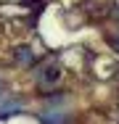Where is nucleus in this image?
<instances>
[{"instance_id":"f257e3e1","label":"nucleus","mask_w":119,"mask_h":124,"mask_svg":"<svg viewBox=\"0 0 119 124\" xmlns=\"http://www.w3.org/2000/svg\"><path fill=\"white\" fill-rule=\"evenodd\" d=\"M61 106H64V98H50L48 111L40 116L42 124H69V116H66V111H61Z\"/></svg>"},{"instance_id":"f03ea898","label":"nucleus","mask_w":119,"mask_h":124,"mask_svg":"<svg viewBox=\"0 0 119 124\" xmlns=\"http://www.w3.org/2000/svg\"><path fill=\"white\" fill-rule=\"evenodd\" d=\"M56 82H58V66L48 63L45 69L40 71V87H53Z\"/></svg>"},{"instance_id":"7ed1b4c3","label":"nucleus","mask_w":119,"mask_h":124,"mask_svg":"<svg viewBox=\"0 0 119 124\" xmlns=\"http://www.w3.org/2000/svg\"><path fill=\"white\" fill-rule=\"evenodd\" d=\"M21 108H24V103L19 98H0V119L8 116V114H16Z\"/></svg>"},{"instance_id":"20e7f679","label":"nucleus","mask_w":119,"mask_h":124,"mask_svg":"<svg viewBox=\"0 0 119 124\" xmlns=\"http://www.w3.org/2000/svg\"><path fill=\"white\" fill-rule=\"evenodd\" d=\"M16 61L21 63V66H32L34 63V53H32V48H16Z\"/></svg>"},{"instance_id":"39448f33","label":"nucleus","mask_w":119,"mask_h":124,"mask_svg":"<svg viewBox=\"0 0 119 124\" xmlns=\"http://www.w3.org/2000/svg\"><path fill=\"white\" fill-rule=\"evenodd\" d=\"M114 45H117V48H119V37H117V40H114Z\"/></svg>"},{"instance_id":"423d86ee","label":"nucleus","mask_w":119,"mask_h":124,"mask_svg":"<svg viewBox=\"0 0 119 124\" xmlns=\"http://www.w3.org/2000/svg\"><path fill=\"white\" fill-rule=\"evenodd\" d=\"M26 3H37V0H26Z\"/></svg>"},{"instance_id":"0eeeda50","label":"nucleus","mask_w":119,"mask_h":124,"mask_svg":"<svg viewBox=\"0 0 119 124\" xmlns=\"http://www.w3.org/2000/svg\"><path fill=\"white\" fill-rule=\"evenodd\" d=\"M0 93H3V82H0Z\"/></svg>"}]
</instances>
